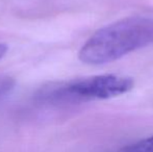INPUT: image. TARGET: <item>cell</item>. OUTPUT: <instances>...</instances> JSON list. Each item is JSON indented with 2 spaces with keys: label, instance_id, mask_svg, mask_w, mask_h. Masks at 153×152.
Wrapping results in <instances>:
<instances>
[{
  "label": "cell",
  "instance_id": "1",
  "mask_svg": "<svg viewBox=\"0 0 153 152\" xmlns=\"http://www.w3.org/2000/svg\"><path fill=\"white\" fill-rule=\"evenodd\" d=\"M153 44V19L133 16L98 29L79 51L87 65H104Z\"/></svg>",
  "mask_w": 153,
  "mask_h": 152
},
{
  "label": "cell",
  "instance_id": "2",
  "mask_svg": "<svg viewBox=\"0 0 153 152\" xmlns=\"http://www.w3.org/2000/svg\"><path fill=\"white\" fill-rule=\"evenodd\" d=\"M133 85L131 77L102 74L71 81L47 92L46 95L73 99H109L131 91Z\"/></svg>",
  "mask_w": 153,
  "mask_h": 152
},
{
  "label": "cell",
  "instance_id": "3",
  "mask_svg": "<svg viewBox=\"0 0 153 152\" xmlns=\"http://www.w3.org/2000/svg\"><path fill=\"white\" fill-rule=\"evenodd\" d=\"M121 152H153V136L127 145Z\"/></svg>",
  "mask_w": 153,
  "mask_h": 152
},
{
  "label": "cell",
  "instance_id": "4",
  "mask_svg": "<svg viewBox=\"0 0 153 152\" xmlns=\"http://www.w3.org/2000/svg\"><path fill=\"white\" fill-rule=\"evenodd\" d=\"M6 52H7V46L4 44H0V59L5 55Z\"/></svg>",
  "mask_w": 153,
  "mask_h": 152
}]
</instances>
